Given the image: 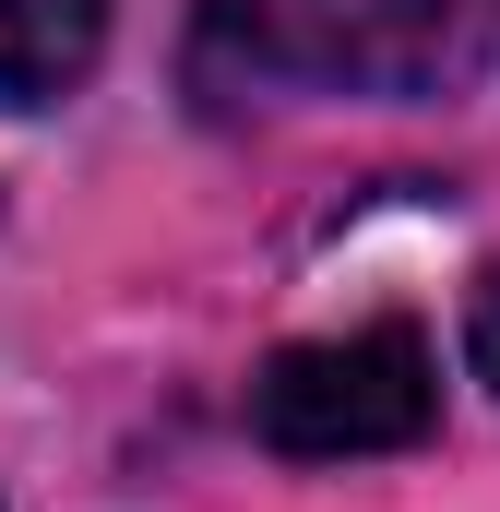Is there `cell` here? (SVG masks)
Wrapping results in <instances>:
<instances>
[{"label": "cell", "mask_w": 500, "mask_h": 512, "mask_svg": "<svg viewBox=\"0 0 500 512\" xmlns=\"http://www.w3.org/2000/svg\"><path fill=\"white\" fill-rule=\"evenodd\" d=\"M108 0H0V108H48L96 72Z\"/></svg>", "instance_id": "3"}, {"label": "cell", "mask_w": 500, "mask_h": 512, "mask_svg": "<svg viewBox=\"0 0 500 512\" xmlns=\"http://www.w3.org/2000/svg\"><path fill=\"white\" fill-rule=\"evenodd\" d=\"M477 370H489V382H500V274H489V286H477Z\"/></svg>", "instance_id": "4"}, {"label": "cell", "mask_w": 500, "mask_h": 512, "mask_svg": "<svg viewBox=\"0 0 500 512\" xmlns=\"http://www.w3.org/2000/svg\"><path fill=\"white\" fill-rule=\"evenodd\" d=\"M250 429L298 465H346V453H405L441 429V358L417 322H346L310 346H274L250 382Z\"/></svg>", "instance_id": "1"}, {"label": "cell", "mask_w": 500, "mask_h": 512, "mask_svg": "<svg viewBox=\"0 0 500 512\" xmlns=\"http://www.w3.org/2000/svg\"><path fill=\"white\" fill-rule=\"evenodd\" d=\"M250 36H262V60H286V72L429 96V84L477 72L489 0H250Z\"/></svg>", "instance_id": "2"}]
</instances>
